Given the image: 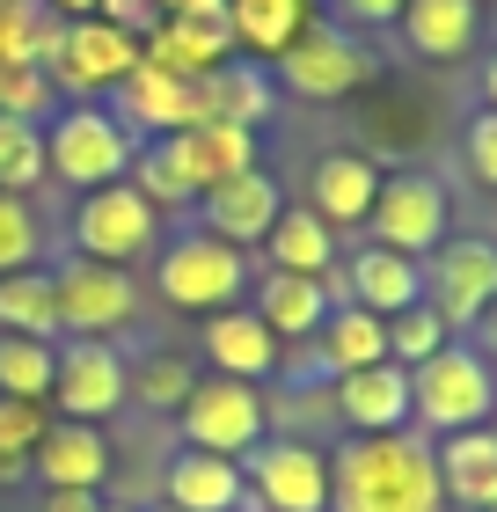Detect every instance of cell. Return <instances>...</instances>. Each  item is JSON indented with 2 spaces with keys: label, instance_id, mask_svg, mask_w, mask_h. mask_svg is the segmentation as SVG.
I'll return each instance as SVG.
<instances>
[{
  "label": "cell",
  "instance_id": "4fadbf2b",
  "mask_svg": "<svg viewBox=\"0 0 497 512\" xmlns=\"http://www.w3.org/2000/svg\"><path fill=\"white\" fill-rule=\"evenodd\" d=\"M198 213V235L212 242H227V249H264L271 235V220L286 213V191H278V176L271 169H242V176H227V183H212V191L191 205Z\"/></svg>",
  "mask_w": 497,
  "mask_h": 512
},
{
  "label": "cell",
  "instance_id": "7bdbcfd3",
  "mask_svg": "<svg viewBox=\"0 0 497 512\" xmlns=\"http://www.w3.org/2000/svg\"><path fill=\"white\" fill-rule=\"evenodd\" d=\"M103 505V491H44L37 498V512H96Z\"/></svg>",
  "mask_w": 497,
  "mask_h": 512
},
{
  "label": "cell",
  "instance_id": "681fc988",
  "mask_svg": "<svg viewBox=\"0 0 497 512\" xmlns=\"http://www.w3.org/2000/svg\"><path fill=\"white\" fill-rule=\"evenodd\" d=\"M490 432H497V417H490Z\"/></svg>",
  "mask_w": 497,
  "mask_h": 512
},
{
  "label": "cell",
  "instance_id": "8992f818",
  "mask_svg": "<svg viewBox=\"0 0 497 512\" xmlns=\"http://www.w3.org/2000/svg\"><path fill=\"white\" fill-rule=\"evenodd\" d=\"M66 242H74V256H88V264H147V256L161 249V213L147 198L132 191V183H103V191H81L74 213H66Z\"/></svg>",
  "mask_w": 497,
  "mask_h": 512
},
{
  "label": "cell",
  "instance_id": "9a60e30c",
  "mask_svg": "<svg viewBox=\"0 0 497 512\" xmlns=\"http://www.w3.org/2000/svg\"><path fill=\"white\" fill-rule=\"evenodd\" d=\"M366 74H373V59H366L344 30H329V22H315V30H307L293 52L278 59V81H286L293 96H307V103H337V96H351Z\"/></svg>",
  "mask_w": 497,
  "mask_h": 512
},
{
  "label": "cell",
  "instance_id": "277c9868",
  "mask_svg": "<svg viewBox=\"0 0 497 512\" xmlns=\"http://www.w3.org/2000/svg\"><path fill=\"white\" fill-rule=\"evenodd\" d=\"M154 293L169 300V308L183 315H220V308H242L249 293V256L198 235V227H183V235H161L154 249Z\"/></svg>",
  "mask_w": 497,
  "mask_h": 512
},
{
  "label": "cell",
  "instance_id": "836d02e7",
  "mask_svg": "<svg viewBox=\"0 0 497 512\" xmlns=\"http://www.w3.org/2000/svg\"><path fill=\"white\" fill-rule=\"evenodd\" d=\"M44 432H52V403H15V395H0V483L30 476Z\"/></svg>",
  "mask_w": 497,
  "mask_h": 512
},
{
  "label": "cell",
  "instance_id": "f546056e",
  "mask_svg": "<svg viewBox=\"0 0 497 512\" xmlns=\"http://www.w3.org/2000/svg\"><path fill=\"white\" fill-rule=\"evenodd\" d=\"M307 344H315V366L337 381V374H359V366H381V359H388V322L366 315V308H351V300H337L329 322H322Z\"/></svg>",
  "mask_w": 497,
  "mask_h": 512
},
{
  "label": "cell",
  "instance_id": "484cf974",
  "mask_svg": "<svg viewBox=\"0 0 497 512\" xmlns=\"http://www.w3.org/2000/svg\"><path fill=\"white\" fill-rule=\"evenodd\" d=\"M315 30V0H227V37L256 66H278Z\"/></svg>",
  "mask_w": 497,
  "mask_h": 512
},
{
  "label": "cell",
  "instance_id": "f35d334b",
  "mask_svg": "<svg viewBox=\"0 0 497 512\" xmlns=\"http://www.w3.org/2000/svg\"><path fill=\"white\" fill-rule=\"evenodd\" d=\"M52 110H59V88H52V74H44V66H0V118L44 125Z\"/></svg>",
  "mask_w": 497,
  "mask_h": 512
},
{
  "label": "cell",
  "instance_id": "1f68e13d",
  "mask_svg": "<svg viewBox=\"0 0 497 512\" xmlns=\"http://www.w3.org/2000/svg\"><path fill=\"white\" fill-rule=\"evenodd\" d=\"M59 30L66 22H52L37 0H0V66H52Z\"/></svg>",
  "mask_w": 497,
  "mask_h": 512
},
{
  "label": "cell",
  "instance_id": "5bb4252c",
  "mask_svg": "<svg viewBox=\"0 0 497 512\" xmlns=\"http://www.w3.org/2000/svg\"><path fill=\"white\" fill-rule=\"evenodd\" d=\"M329 293L388 322V315H402V308H417V300H424V264H417V256L381 249V242H366V249L337 256V271H329Z\"/></svg>",
  "mask_w": 497,
  "mask_h": 512
},
{
  "label": "cell",
  "instance_id": "7c38bea8",
  "mask_svg": "<svg viewBox=\"0 0 497 512\" xmlns=\"http://www.w3.org/2000/svg\"><path fill=\"white\" fill-rule=\"evenodd\" d=\"M424 300L439 308L446 330H468L490 300H497V242L483 235H446L432 256H424Z\"/></svg>",
  "mask_w": 497,
  "mask_h": 512
},
{
  "label": "cell",
  "instance_id": "cb8c5ba5",
  "mask_svg": "<svg viewBox=\"0 0 497 512\" xmlns=\"http://www.w3.org/2000/svg\"><path fill=\"white\" fill-rule=\"evenodd\" d=\"M249 293H256V300H249L256 322H264L278 344H307V337L329 322V308H337L329 278H293V271H264Z\"/></svg>",
  "mask_w": 497,
  "mask_h": 512
},
{
  "label": "cell",
  "instance_id": "ac0fdd59",
  "mask_svg": "<svg viewBox=\"0 0 497 512\" xmlns=\"http://www.w3.org/2000/svg\"><path fill=\"white\" fill-rule=\"evenodd\" d=\"M154 147L176 161V176L191 183V198H205L212 183H227V176H242V169H264V161H256V132H249V125H191V132L154 139Z\"/></svg>",
  "mask_w": 497,
  "mask_h": 512
},
{
  "label": "cell",
  "instance_id": "d6a6232c",
  "mask_svg": "<svg viewBox=\"0 0 497 512\" xmlns=\"http://www.w3.org/2000/svg\"><path fill=\"white\" fill-rule=\"evenodd\" d=\"M52 374H59V344L0 337V395H15V403H52Z\"/></svg>",
  "mask_w": 497,
  "mask_h": 512
},
{
  "label": "cell",
  "instance_id": "e0dca14e",
  "mask_svg": "<svg viewBox=\"0 0 497 512\" xmlns=\"http://www.w3.org/2000/svg\"><path fill=\"white\" fill-rule=\"evenodd\" d=\"M139 59L161 66L176 81H205L212 66L234 59V37H227V15H161L147 37H139Z\"/></svg>",
  "mask_w": 497,
  "mask_h": 512
},
{
  "label": "cell",
  "instance_id": "4dcf8cb0",
  "mask_svg": "<svg viewBox=\"0 0 497 512\" xmlns=\"http://www.w3.org/2000/svg\"><path fill=\"white\" fill-rule=\"evenodd\" d=\"M0 337H44L59 344V293H52V271L30 264V271H8L0 278Z\"/></svg>",
  "mask_w": 497,
  "mask_h": 512
},
{
  "label": "cell",
  "instance_id": "3957f363",
  "mask_svg": "<svg viewBox=\"0 0 497 512\" xmlns=\"http://www.w3.org/2000/svg\"><path fill=\"white\" fill-rule=\"evenodd\" d=\"M497 417V366L476 352V344H446L424 366H410V432L424 439H454L476 432Z\"/></svg>",
  "mask_w": 497,
  "mask_h": 512
},
{
  "label": "cell",
  "instance_id": "44dd1931",
  "mask_svg": "<svg viewBox=\"0 0 497 512\" xmlns=\"http://www.w3.org/2000/svg\"><path fill=\"white\" fill-rule=\"evenodd\" d=\"M198 344H205V374H227V381H271L278 359H286V344L256 322V308H220V315H205Z\"/></svg>",
  "mask_w": 497,
  "mask_h": 512
},
{
  "label": "cell",
  "instance_id": "ba28073f",
  "mask_svg": "<svg viewBox=\"0 0 497 512\" xmlns=\"http://www.w3.org/2000/svg\"><path fill=\"white\" fill-rule=\"evenodd\" d=\"M52 293H59V330L66 337H117L132 330L139 308H147V293H139L132 271L117 264H88V256H66V264L52 271Z\"/></svg>",
  "mask_w": 497,
  "mask_h": 512
},
{
  "label": "cell",
  "instance_id": "7a4b0ae2",
  "mask_svg": "<svg viewBox=\"0 0 497 512\" xmlns=\"http://www.w3.org/2000/svg\"><path fill=\"white\" fill-rule=\"evenodd\" d=\"M139 147H147V139L117 118L110 103H59L52 118H44V169L59 183H74V198L103 191V183H125Z\"/></svg>",
  "mask_w": 497,
  "mask_h": 512
},
{
  "label": "cell",
  "instance_id": "30bf717a",
  "mask_svg": "<svg viewBox=\"0 0 497 512\" xmlns=\"http://www.w3.org/2000/svg\"><path fill=\"white\" fill-rule=\"evenodd\" d=\"M139 66V37L125 30H110L103 15H88V22H66L59 30V52H52V88L66 103H110V88L125 81Z\"/></svg>",
  "mask_w": 497,
  "mask_h": 512
},
{
  "label": "cell",
  "instance_id": "83f0119b",
  "mask_svg": "<svg viewBox=\"0 0 497 512\" xmlns=\"http://www.w3.org/2000/svg\"><path fill=\"white\" fill-rule=\"evenodd\" d=\"M432 454H439L446 505H461V512H490L497 505V432L490 425L454 432V439H432Z\"/></svg>",
  "mask_w": 497,
  "mask_h": 512
},
{
  "label": "cell",
  "instance_id": "b9f144b4",
  "mask_svg": "<svg viewBox=\"0 0 497 512\" xmlns=\"http://www.w3.org/2000/svg\"><path fill=\"white\" fill-rule=\"evenodd\" d=\"M337 15H344V22H366V30H381V22L402 15V0H337Z\"/></svg>",
  "mask_w": 497,
  "mask_h": 512
},
{
  "label": "cell",
  "instance_id": "2e32d148",
  "mask_svg": "<svg viewBox=\"0 0 497 512\" xmlns=\"http://www.w3.org/2000/svg\"><path fill=\"white\" fill-rule=\"evenodd\" d=\"M110 110H117L139 139H169V132L205 125V118H198V81H176V74H161V66H147V59H139L132 74L110 88Z\"/></svg>",
  "mask_w": 497,
  "mask_h": 512
},
{
  "label": "cell",
  "instance_id": "f6af8a7d",
  "mask_svg": "<svg viewBox=\"0 0 497 512\" xmlns=\"http://www.w3.org/2000/svg\"><path fill=\"white\" fill-rule=\"evenodd\" d=\"M37 8L52 15V22H88V15L103 8V0H37Z\"/></svg>",
  "mask_w": 497,
  "mask_h": 512
},
{
  "label": "cell",
  "instance_id": "ee69618b",
  "mask_svg": "<svg viewBox=\"0 0 497 512\" xmlns=\"http://www.w3.org/2000/svg\"><path fill=\"white\" fill-rule=\"evenodd\" d=\"M468 344H476V352L497 366V300H490V308H483L476 322H468Z\"/></svg>",
  "mask_w": 497,
  "mask_h": 512
},
{
  "label": "cell",
  "instance_id": "d4e9b609",
  "mask_svg": "<svg viewBox=\"0 0 497 512\" xmlns=\"http://www.w3.org/2000/svg\"><path fill=\"white\" fill-rule=\"evenodd\" d=\"M395 30H402V44H410L417 59H432V66H454V59H468V52H476V30H483V0H402Z\"/></svg>",
  "mask_w": 497,
  "mask_h": 512
},
{
  "label": "cell",
  "instance_id": "ab89813d",
  "mask_svg": "<svg viewBox=\"0 0 497 512\" xmlns=\"http://www.w3.org/2000/svg\"><path fill=\"white\" fill-rule=\"evenodd\" d=\"M461 161H468V176H476L483 191H497V110H476V118H468Z\"/></svg>",
  "mask_w": 497,
  "mask_h": 512
},
{
  "label": "cell",
  "instance_id": "5b68a950",
  "mask_svg": "<svg viewBox=\"0 0 497 512\" xmlns=\"http://www.w3.org/2000/svg\"><path fill=\"white\" fill-rule=\"evenodd\" d=\"M176 439H183V447H198V454L249 461L271 439L264 388H256V381H227V374H198V388L183 395V410H176Z\"/></svg>",
  "mask_w": 497,
  "mask_h": 512
},
{
  "label": "cell",
  "instance_id": "7dc6e473",
  "mask_svg": "<svg viewBox=\"0 0 497 512\" xmlns=\"http://www.w3.org/2000/svg\"><path fill=\"white\" fill-rule=\"evenodd\" d=\"M483 110H497V52L483 59Z\"/></svg>",
  "mask_w": 497,
  "mask_h": 512
},
{
  "label": "cell",
  "instance_id": "e575fe53",
  "mask_svg": "<svg viewBox=\"0 0 497 512\" xmlns=\"http://www.w3.org/2000/svg\"><path fill=\"white\" fill-rule=\"evenodd\" d=\"M44 176H52V169H44V125L0 118V191H8V198H30Z\"/></svg>",
  "mask_w": 497,
  "mask_h": 512
},
{
  "label": "cell",
  "instance_id": "ffe728a7",
  "mask_svg": "<svg viewBox=\"0 0 497 512\" xmlns=\"http://www.w3.org/2000/svg\"><path fill=\"white\" fill-rule=\"evenodd\" d=\"M381 161L373 154H359V147H337V154H322L315 161V176H307V213H322L329 227H366V213H373V198H381Z\"/></svg>",
  "mask_w": 497,
  "mask_h": 512
},
{
  "label": "cell",
  "instance_id": "bcb514c9",
  "mask_svg": "<svg viewBox=\"0 0 497 512\" xmlns=\"http://www.w3.org/2000/svg\"><path fill=\"white\" fill-rule=\"evenodd\" d=\"M161 15H227V0H154Z\"/></svg>",
  "mask_w": 497,
  "mask_h": 512
},
{
  "label": "cell",
  "instance_id": "c3c4849f",
  "mask_svg": "<svg viewBox=\"0 0 497 512\" xmlns=\"http://www.w3.org/2000/svg\"><path fill=\"white\" fill-rule=\"evenodd\" d=\"M96 512H132V505H96Z\"/></svg>",
  "mask_w": 497,
  "mask_h": 512
},
{
  "label": "cell",
  "instance_id": "60d3db41",
  "mask_svg": "<svg viewBox=\"0 0 497 512\" xmlns=\"http://www.w3.org/2000/svg\"><path fill=\"white\" fill-rule=\"evenodd\" d=\"M96 15L110 22V30H125V37H147L154 22H161V8H154V0H103Z\"/></svg>",
  "mask_w": 497,
  "mask_h": 512
},
{
  "label": "cell",
  "instance_id": "52a82bcc",
  "mask_svg": "<svg viewBox=\"0 0 497 512\" xmlns=\"http://www.w3.org/2000/svg\"><path fill=\"white\" fill-rule=\"evenodd\" d=\"M446 227H454V198H446V183L432 169L381 176V198H373V213H366V242H381V249L424 264V256L446 242Z\"/></svg>",
  "mask_w": 497,
  "mask_h": 512
},
{
  "label": "cell",
  "instance_id": "603a6c76",
  "mask_svg": "<svg viewBox=\"0 0 497 512\" xmlns=\"http://www.w3.org/2000/svg\"><path fill=\"white\" fill-rule=\"evenodd\" d=\"M161 498H169V512H249V476L227 454L176 447L169 476H161Z\"/></svg>",
  "mask_w": 497,
  "mask_h": 512
},
{
  "label": "cell",
  "instance_id": "d590c367",
  "mask_svg": "<svg viewBox=\"0 0 497 512\" xmlns=\"http://www.w3.org/2000/svg\"><path fill=\"white\" fill-rule=\"evenodd\" d=\"M191 388H198V366L183 359V352H147V359L132 366V403H147L161 417H176Z\"/></svg>",
  "mask_w": 497,
  "mask_h": 512
},
{
  "label": "cell",
  "instance_id": "6da1fadb",
  "mask_svg": "<svg viewBox=\"0 0 497 512\" xmlns=\"http://www.w3.org/2000/svg\"><path fill=\"white\" fill-rule=\"evenodd\" d=\"M329 512H446L424 432H351L329 447Z\"/></svg>",
  "mask_w": 497,
  "mask_h": 512
},
{
  "label": "cell",
  "instance_id": "7402d4cb",
  "mask_svg": "<svg viewBox=\"0 0 497 512\" xmlns=\"http://www.w3.org/2000/svg\"><path fill=\"white\" fill-rule=\"evenodd\" d=\"M30 476L44 483V491H103V483H110V439H103V425L52 417V432L37 439Z\"/></svg>",
  "mask_w": 497,
  "mask_h": 512
},
{
  "label": "cell",
  "instance_id": "f1b7e54d",
  "mask_svg": "<svg viewBox=\"0 0 497 512\" xmlns=\"http://www.w3.org/2000/svg\"><path fill=\"white\" fill-rule=\"evenodd\" d=\"M264 271H293V278H329L337 271V227L307 205H286L264 235Z\"/></svg>",
  "mask_w": 497,
  "mask_h": 512
},
{
  "label": "cell",
  "instance_id": "8d00e7d4",
  "mask_svg": "<svg viewBox=\"0 0 497 512\" xmlns=\"http://www.w3.org/2000/svg\"><path fill=\"white\" fill-rule=\"evenodd\" d=\"M454 344V330L439 322V308L432 300H417V308H402V315H388V359L410 374V366H424L432 352H446Z\"/></svg>",
  "mask_w": 497,
  "mask_h": 512
},
{
  "label": "cell",
  "instance_id": "4316f807",
  "mask_svg": "<svg viewBox=\"0 0 497 512\" xmlns=\"http://www.w3.org/2000/svg\"><path fill=\"white\" fill-rule=\"evenodd\" d=\"M198 118L205 125H249L264 132L271 125V66H256L234 52L227 66H212V74L198 81Z\"/></svg>",
  "mask_w": 497,
  "mask_h": 512
},
{
  "label": "cell",
  "instance_id": "74e56055",
  "mask_svg": "<svg viewBox=\"0 0 497 512\" xmlns=\"http://www.w3.org/2000/svg\"><path fill=\"white\" fill-rule=\"evenodd\" d=\"M37 249H44V220H37V205L0 191V278H8V271H30V264H37Z\"/></svg>",
  "mask_w": 497,
  "mask_h": 512
},
{
  "label": "cell",
  "instance_id": "9c48e42d",
  "mask_svg": "<svg viewBox=\"0 0 497 512\" xmlns=\"http://www.w3.org/2000/svg\"><path fill=\"white\" fill-rule=\"evenodd\" d=\"M52 403L74 425H110L117 410H132V359L103 337H59Z\"/></svg>",
  "mask_w": 497,
  "mask_h": 512
},
{
  "label": "cell",
  "instance_id": "d6986e66",
  "mask_svg": "<svg viewBox=\"0 0 497 512\" xmlns=\"http://www.w3.org/2000/svg\"><path fill=\"white\" fill-rule=\"evenodd\" d=\"M329 410L344 417V432H410V374L395 359L337 374L329 381Z\"/></svg>",
  "mask_w": 497,
  "mask_h": 512
},
{
  "label": "cell",
  "instance_id": "8fae6325",
  "mask_svg": "<svg viewBox=\"0 0 497 512\" xmlns=\"http://www.w3.org/2000/svg\"><path fill=\"white\" fill-rule=\"evenodd\" d=\"M249 512H329V447L315 439H264L249 461Z\"/></svg>",
  "mask_w": 497,
  "mask_h": 512
}]
</instances>
